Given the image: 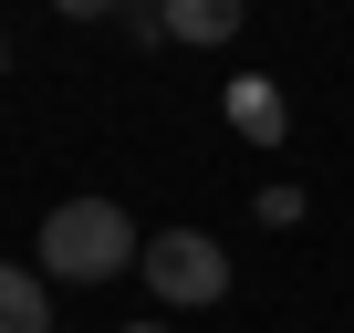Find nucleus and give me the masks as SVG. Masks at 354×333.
<instances>
[{
	"instance_id": "f257e3e1",
	"label": "nucleus",
	"mask_w": 354,
	"mask_h": 333,
	"mask_svg": "<svg viewBox=\"0 0 354 333\" xmlns=\"http://www.w3.org/2000/svg\"><path fill=\"white\" fill-rule=\"evenodd\" d=\"M146 260V240H136V219L115 209V198H63L53 219H42V271L53 281H115V271H136Z\"/></svg>"
},
{
	"instance_id": "f03ea898",
	"label": "nucleus",
	"mask_w": 354,
	"mask_h": 333,
	"mask_svg": "<svg viewBox=\"0 0 354 333\" xmlns=\"http://www.w3.org/2000/svg\"><path fill=\"white\" fill-rule=\"evenodd\" d=\"M136 271H146V292H156V302H177V312H188V302H219V292H230V250H219L209 229H156Z\"/></svg>"
},
{
	"instance_id": "7ed1b4c3",
	"label": "nucleus",
	"mask_w": 354,
	"mask_h": 333,
	"mask_svg": "<svg viewBox=\"0 0 354 333\" xmlns=\"http://www.w3.org/2000/svg\"><path fill=\"white\" fill-rule=\"evenodd\" d=\"M156 11H167V42H230L250 0H156Z\"/></svg>"
},
{
	"instance_id": "20e7f679",
	"label": "nucleus",
	"mask_w": 354,
	"mask_h": 333,
	"mask_svg": "<svg viewBox=\"0 0 354 333\" xmlns=\"http://www.w3.org/2000/svg\"><path fill=\"white\" fill-rule=\"evenodd\" d=\"M0 333H53L42 271H21V260H0Z\"/></svg>"
},
{
	"instance_id": "39448f33",
	"label": "nucleus",
	"mask_w": 354,
	"mask_h": 333,
	"mask_svg": "<svg viewBox=\"0 0 354 333\" xmlns=\"http://www.w3.org/2000/svg\"><path fill=\"white\" fill-rule=\"evenodd\" d=\"M230 125L250 135V146H281V94L250 73V84H230Z\"/></svg>"
},
{
	"instance_id": "423d86ee",
	"label": "nucleus",
	"mask_w": 354,
	"mask_h": 333,
	"mask_svg": "<svg viewBox=\"0 0 354 333\" xmlns=\"http://www.w3.org/2000/svg\"><path fill=\"white\" fill-rule=\"evenodd\" d=\"M63 21H104V11H125V0H53Z\"/></svg>"
},
{
	"instance_id": "0eeeda50",
	"label": "nucleus",
	"mask_w": 354,
	"mask_h": 333,
	"mask_svg": "<svg viewBox=\"0 0 354 333\" xmlns=\"http://www.w3.org/2000/svg\"><path fill=\"white\" fill-rule=\"evenodd\" d=\"M125 333H167V323H125Z\"/></svg>"
},
{
	"instance_id": "6e6552de",
	"label": "nucleus",
	"mask_w": 354,
	"mask_h": 333,
	"mask_svg": "<svg viewBox=\"0 0 354 333\" xmlns=\"http://www.w3.org/2000/svg\"><path fill=\"white\" fill-rule=\"evenodd\" d=\"M0 73H11V42H0Z\"/></svg>"
}]
</instances>
